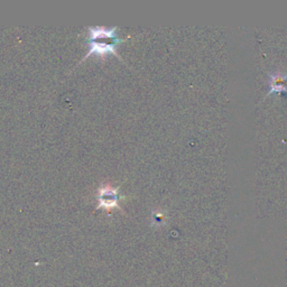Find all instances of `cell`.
Segmentation results:
<instances>
[{"label":"cell","instance_id":"6da1fadb","mask_svg":"<svg viewBox=\"0 0 287 287\" xmlns=\"http://www.w3.org/2000/svg\"><path fill=\"white\" fill-rule=\"evenodd\" d=\"M88 32L90 49L84 60L92 55L99 56L101 59H106L108 55L119 56L117 45L122 42V39L118 37L117 27H89Z\"/></svg>","mask_w":287,"mask_h":287},{"label":"cell","instance_id":"3957f363","mask_svg":"<svg viewBox=\"0 0 287 287\" xmlns=\"http://www.w3.org/2000/svg\"><path fill=\"white\" fill-rule=\"evenodd\" d=\"M287 93V74L282 72H274L268 79V94L271 93Z\"/></svg>","mask_w":287,"mask_h":287},{"label":"cell","instance_id":"7a4b0ae2","mask_svg":"<svg viewBox=\"0 0 287 287\" xmlns=\"http://www.w3.org/2000/svg\"><path fill=\"white\" fill-rule=\"evenodd\" d=\"M119 202H120V195H119L118 187L111 186L108 183L101 185L98 190L97 209H104L107 212H111L115 209H120Z\"/></svg>","mask_w":287,"mask_h":287}]
</instances>
